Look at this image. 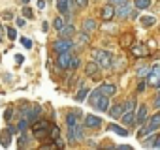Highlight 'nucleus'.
<instances>
[{"instance_id": "obj_47", "label": "nucleus", "mask_w": 160, "mask_h": 150, "mask_svg": "<svg viewBox=\"0 0 160 150\" xmlns=\"http://www.w3.org/2000/svg\"><path fill=\"white\" fill-rule=\"evenodd\" d=\"M42 28H43V32H47V30H49V23H43V26H42Z\"/></svg>"}, {"instance_id": "obj_51", "label": "nucleus", "mask_w": 160, "mask_h": 150, "mask_svg": "<svg viewBox=\"0 0 160 150\" xmlns=\"http://www.w3.org/2000/svg\"><path fill=\"white\" fill-rule=\"evenodd\" d=\"M68 2H73V0H68Z\"/></svg>"}, {"instance_id": "obj_16", "label": "nucleus", "mask_w": 160, "mask_h": 150, "mask_svg": "<svg viewBox=\"0 0 160 150\" xmlns=\"http://www.w3.org/2000/svg\"><path fill=\"white\" fill-rule=\"evenodd\" d=\"M100 90H102V94H104V96H109V98H111V96L117 92L115 85H111V83H104V85L100 87Z\"/></svg>"}, {"instance_id": "obj_13", "label": "nucleus", "mask_w": 160, "mask_h": 150, "mask_svg": "<svg viewBox=\"0 0 160 150\" xmlns=\"http://www.w3.org/2000/svg\"><path fill=\"white\" fill-rule=\"evenodd\" d=\"M96 28H98V23H96L94 19L87 17V19L83 21V30H85V32H89V34H91V32H94Z\"/></svg>"}, {"instance_id": "obj_50", "label": "nucleus", "mask_w": 160, "mask_h": 150, "mask_svg": "<svg viewBox=\"0 0 160 150\" xmlns=\"http://www.w3.org/2000/svg\"><path fill=\"white\" fill-rule=\"evenodd\" d=\"M156 105H160V96H158V100H156Z\"/></svg>"}, {"instance_id": "obj_19", "label": "nucleus", "mask_w": 160, "mask_h": 150, "mask_svg": "<svg viewBox=\"0 0 160 150\" xmlns=\"http://www.w3.org/2000/svg\"><path fill=\"white\" fill-rule=\"evenodd\" d=\"M75 36V26L73 25H64V28L60 30V38H72Z\"/></svg>"}, {"instance_id": "obj_10", "label": "nucleus", "mask_w": 160, "mask_h": 150, "mask_svg": "<svg viewBox=\"0 0 160 150\" xmlns=\"http://www.w3.org/2000/svg\"><path fill=\"white\" fill-rule=\"evenodd\" d=\"M85 126H87V128L96 129V128H100V126H102V118H100V116H96V115H87V116H85Z\"/></svg>"}, {"instance_id": "obj_31", "label": "nucleus", "mask_w": 160, "mask_h": 150, "mask_svg": "<svg viewBox=\"0 0 160 150\" xmlns=\"http://www.w3.org/2000/svg\"><path fill=\"white\" fill-rule=\"evenodd\" d=\"M28 122H30V120H28V118H25V116H23V118H21V120H19V126H17V128H19V129H21V131H27V128H28Z\"/></svg>"}, {"instance_id": "obj_20", "label": "nucleus", "mask_w": 160, "mask_h": 150, "mask_svg": "<svg viewBox=\"0 0 160 150\" xmlns=\"http://www.w3.org/2000/svg\"><path fill=\"white\" fill-rule=\"evenodd\" d=\"M72 8V2H68V0H57V10L60 13H68Z\"/></svg>"}, {"instance_id": "obj_22", "label": "nucleus", "mask_w": 160, "mask_h": 150, "mask_svg": "<svg viewBox=\"0 0 160 150\" xmlns=\"http://www.w3.org/2000/svg\"><path fill=\"white\" fill-rule=\"evenodd\" d=\"M109 131H115L117 135H122V137L128 135V129H126V128H121V126H117V124H109Z\"/></svg>"}, {"instance_id": "obj_30", "label": "nucleus", "mask_w": 160, "mask_h": 150, "mask_svg": "<svg viewBox=\"0 0 160 150\" xmlns=\"http://www.w3.org/2000/svg\"><path fill=\"white\" fill-rule=\"evenodd\" d=\"M122 107H124V113H126V111H134V107H136V100H134V98H130Z\"/></svg>"}, {"instance_id": "obj_35", "label": "nucleus", "mask_w": 160, "mask_h": 150, "mask_svg": "<svg viewBox=\"0 0 160 150\" xmlns=\"http://www.w3.org/2000/svg\"><path fill=\"white\" fill-rule=\"evenodd\" d=\"M79 66H81V60H79L77 56H73V58H72V66H70V69H77Z\"/></svg>"}, {"instance_id": "obj_12", "label": "nucleus", "mask_w": 160, "mask_h": 150, "mask_svg": "<svg viewBox=\"0 0 160 150\" xmlns=\"http://www.w3.org/2000/svg\"><path fill=\"white\" fill-rule=\"evenodd\" d=\"M98 69H100V66H98L96 60H92V62H89V64L85 66V73L89 75V77H92V79H94V75L98 73Z\"/></svg>"}, {"instance_id": "obj_39", "label": "nucleus", "mask_w": 160, "mask_h": 150, "mask_svg": "<svg viewBox=\"0 0 160 150\" xmlns=\"http://www.w3.org/2000/svg\"><path fill=\"white\" fill-rule=\"evenodd\" d=\"M130 43H132V36L126 34V36L122 38V45H124V47H130Z\"/></svg>"}, {"instance_id": "obj_14", "label": "nucleus", "mask_w": 160, "mask_h": 150, "mask_svg": "<svg viewBox=\"0 0 160 150\" xmlns=\"http://www.w3.org/2000/svg\"><path fill=\"white\" fill-rule=\"evenodd\" d=\"M121 118H122V124H124V126H128V128L136 124V115H134V111H126Z\"/></svg>"}, {"instance_id": "obj_32", "label": "nucleus", "mask_w": 160, "mask_h": 150, "mask_svg": "<svg viewBox=\"0 0 160 150\" xmlns=\"http://www.w3.org/2000/svg\"><path fill=\"white\" fill-rule=\"evenodd\" d=\"M23 15H25L27 19H34V13H32V10H30V8H28L27 4L23 6Z\"/></svg>"}, {"instance_id": "obj_29", "label": "nucleus", "mask_w": 160, "mask_h": 150, "mask_svg": "<svg viewBox=\"0 0 160 150\" xmlns=\"http://www.w3.org/2000/svg\"><path fill=\"white\" fill-rule=\"evenodd\" d=\"M53 26H55V30H58V32H60V30L64 28V21H62V17H57V19L53 21Z\"/></svg>"}, {"instance_id": "obj_11", "label": "nucleus", "mask_w": 160, "mask_h": 150, "mask_svg": "<svg viewBox=\"0 0 160 150\" xmlns=\"http://www.w3.org/2000/svg\"><path fill=\"white\" fill-rule=\"evenodd\" d=\"M145 120H147V105H139L138 115H136V124L143 126V124H145Z\"/></svg>"}, {"instance_id": "obj_33", "label": "nucleus", "mask_w": 160, "mask_h": 150, "mask_svg": "<svg viewBox=\"0 0 160 150\" xmlns=\"http://www.w3.org/2000/svg\"><path fill=\"white\" fill-rule=\"evenodd\" d=\"M156 144V137L151 133V139H147V141H143V146H147V148H151V146H154Z\"/></svg>"}, {"instance_id": "obj_46", "label": "nucleus", "mask_w": 160, "mask_h": 150, "mask_svg": "<svg viewBox=\"0 0 160 150\" xmlns=\"http://www.w3.org/2000/svg\"><path fill=\"white\" fill-rule=\"evenodd\" d=\"M109 2H113V4H122V2H126V0H109Z\"/></svg>"}, {"instance_id": "obj_27", "label": "nucleus", "mask_w": 160, "mask_h": 150, "mask_svg": "<svg viewBox=\"0 0 160 150\" xmlns=\"http://www.w3.org/2000/svg\"><path fill=\"white\" fill-rule=\"evenodd\" d=\"M49 137H51L53 141L60 139V129H58V126H53V128H51V131H49Z\"/></svg>"}, {"instance_id": "obj_25", "label": "nucleus", "mask_w": 160, "mask_h": 150, "mask_svg": "<svg viewBox=\"0 0 160 150\" xmlns=\"http://www.w3.org/2000/svg\"><path fill=\"white\" fill-rule=\"evenodd\" d=\"M130 49H132V53H134L136 56H145V54H147V49H145L143 45H132Z\"/></svg>"}, {"instance_id": "obj_42", "label": "nucleus", "mask_w": 160, "mask_h": 150, "mask_svg": "<svg viewBox=\"0 0 160 150\" xmlns=\"http://www.w3.org/2000/svg\"><path fill=\"white\" fill-rule=\"evenodd\" d=\"M15 60H17V64H23L25 58H23V54H15Z\"/></svg>"}, {"instance_id": "obj_2", "label": "nucleus", "mask_w": 160, "mask_h": 150, "mask_svg": "<svg viewBox=\"0 0 160 150\" xmlns=\"http://www.w3.org/2000/svg\"><path fill=\"white\" fill-rule=\"evenodd\" d=\"M92 58L98 62L100 68H113V54L102 49H94L92 51Z\"/></svg>"}, {"instance_id": "obj_40", "label": "nucleus", "mask_w": 160, "mask_h": 150, "mask_svg": "<svg viewBox=\"0 0 160 150\" xmlns=\"http://www.w3.org/2000/svg\"><path fill=\"white\" fill-rule=\"evenodd\" d=\"M143 90H145V83H139V85H138V88H136V92H138V94H141Z\"/></svg>"}, {"instance_id": "obj_7", "label": "nucleus", "mask_w": 160, "mask_h": 150, "mask_svg": "<svg viewBox=\"0 0 160 150\" xmlns=\"http://www.w3.org/2000/svg\"><path fill=\"white\" fill-rule=\"evenodd\" d=\"M72 53L70 51H66V53H60L58 54V58H57V66L60 68V69H70V66H72Z\"/></svg>"}, {"instance_id": "obj_6", "label": "nucleus", "mask_w": 160, "mask_h": 150, "mask_svg": "<svg viewBox=\"0 0 160 150\" xmlns=\"http://www.w3.org/2000/svg\"><path fill=\"white\" fill-rule=\"evenodd\" d=\"M83 139V126L81 124H75L72 128H68V141L75 143V141H81Z\"/></svg>"}, {"instance_id": "obj_21", "label": "nucleus", "mask_w": 160, "mask_h": 150, "mask_svg": "<svg viewBox=\"0 0 160 150\" xmlns=\"http://www.w3.org/2000/svg\"><path fill=\"white\" fill-rule=\"evenodd\" d=\"M117 15H119V17H128V15H130V6H128V0H126V2H122V4H119Z\"/></svg>"}, {"instance_id": "obj_26", "label": "nucleus", "mask_w": 160, "mask_h": 150, "mask_svg": "<svg viewBox=\"0 0 160 150\" xmlns=\"http://www.w3.org/2000/svg\"><path fill=\"white\" fill-rule=\"evenodd\" d=\"M134 6L136 10H147L151 6V0H134Z\"/></svg>"}, {"instance_id": "obj_48", "label": "nucleus", "mask_w": 160, "mask_h": 150, "mask_svg": "<svg viewBox=\"0 0 160 150\" xmlns=\"http://www.w3.org/2000/svg\"><path fill=\"white\" fill-rule=\"evenodd\" d=\"M154 146H156V148H160V135L156 137V144H154Z\"/></svg>"}, {"instance_id": "obj_5", "label": "nucleus", "mask_w": 160, "mask_h": 150, "mask_svg": "<svg viewBox=\"0 0 160 150\" xmlns=\"http://www.w3.org/2000/svg\"><path fill=\"white\" fill-rule=\"evenodd\" d=\"M73 47V41L70 40V38H60V40H57L55 43H53V51L55 53H66V51H70Z\"/></svg>"}, {"instance_id": "obj_45", "label": "nucleus", "mask_w": 160, "mask_h": 150, "mask_svg": "<svg viewBox=\"0 0 160 150\" xmlns=\"http://www.w3.org/2000/svg\"><path fill=\"white\" fill-rule=\"evenodd\" d=\"M151 71H154V73H160V64H158V66H154V68H152Z\"/></svg>"}, {"instance_id": "obj_52", "label": "nucleus", "mask_w": 160, "mask_h": 150, "mask_svg": "<svg viewBox=\"0 0 160 150\" xmlns=\"http://www.w3.org/2000/svg\"><path fill=\"white\" fill-rule=\"evenodd\" d=\"M158 94H160V92H158Z\"/></svg>"}, {"instance_id": "obj_3", "label": "nucleus", "mask_w": 160, "mask_h": 150, "mask_svg": "<svg viewBox=\"0 0 160 150\" xmlns=\"http://www.w3.org/2000/svg\"><path fill=\"white\" fill-rule=\"evenodd\" d=\"M32 131H34L36 139H43V137L49 135V131H51V124H49V120H43V118L34 120V124H32Z\"/></svg>"}, {"instance_id": "obj_4", "label": "nucleus", "mask_w": 160, "mask_h": 150, "mask_svg": "<svg viewBox=\"0 0 160 150\" xmlns=\"http://www.w3.org/2000/svg\"><path fill=\"white\" fill-rule=\"evenodd\" d=\"M158 128H160V113H156V115H154V116L149 120V124H145V126L139 129L138 137H139V139H143V137H147L149 133H154Z\"/></svg>"}, {"instance_id": "obj_49", "label": "nucleus", "mask_w": 160, "mask_h": 150, "mask_svg": "<svg viewBox=\"0 0 160 150\" xmlns=\"http://www.w3.org/2000/svg\"><path fill=\"white\" fill-rule=\"evenodd\" d=\"M19 2H21V4L25 6V4H28V0H19Z\"/></svg>"}, {"instance_id": "obj_36", "label": "nucleus", "mask_w": 160, "mask_h": 150, "mask_svg": "<svg viewBox=\"0 0 160 150\" xmlns=\"http://www.w3.org/2000/svg\"><path fill=\"white\" fill-rule=\"evenodd\" d=\"M73 4H75L77 8H87V4H89V0H73Z\"/></svg>"}, {"instance_id": "obj_24", "label": "nucleus", "mask_w": 160, "mask_h": 150, "mask_svg": "<svg viewBox=\"0 0 160 150\" xmlns=\"http://www.w3.org/2000/svg\"><path fill=\"white\" fill-rule=\"evenodd\" d=\"M89 92H91L89 88H85V87H81V88H79V90H77V94H75V100H77V101H83V100H85V98L89 96Z\"/></svg>"}, {"instance_id": "obj_9", "label": "nucleus", "mask_w": 160, "mask_h": 150, "mask_svg": "<svg viewBox=\"0 0 160 150\" xmlns=\"http://www.w3.org/2000/svg\"><path fill=\"white\" fill-rule=\"evenodd\" d=\"M115 15H117V10H115L113 4H108V6H104V8L100 10V17H102L104 21H111Z\"/></svg>"}, {"instance_id": "obj_18", "label": "nucleus", "mask_w": 160, "mask_h": 150, "mask_svg": "<svg viewBox=\"0 0 160 150\" xmlns=\"http://www.w3.org/2000/svg\"><path fill=\"white\" fill-rule=\"evenodd\" d=\"M147 83H149L151 87H160V73L151 71V73L147 75Z\"/></svg>"}, {"instance_id": "obj_8", "label": "nucleus", "mask_w": 160, "mask_h": 150, "mask_svg": "<svg viewBox=\"0 0 160 150\" xmlns=\"http://www.w3.org/2000/svg\"><path fill=\"white\" fill-rule=\"evenodd\" d=\"M21 115L25 116V118H28L30 122H34V120H38L40 118V115H42V107L40 105H36V107H30V109H21Z\"/></svg>"}, {"instance_id": "obj_37", "label": "nucleus", "mask_w": 160, "mask_h": 150, "mask_svg": "<svg viewBox=\"0 0 160 150\" xmlns=\"http://www.w3.org/2000/svg\"><path fill=\"white\" fill-rule=\"evenodd\" d=\"M12 116H13V109H6V111H4V120H6V122H10V120H12Z\"/></svg>"}, {"instance_id": "obj_44", "label": "nucleus", "mask_w": 160, "mask_h": 150, "mask_svg": "<svg viewBox=\"0 0 160 150\" xmlns=\"http://www.w3.org/2000/svg\"><path fill=\"white\" fill-rule=\"evenodd\" d=\"M17 26H25V19H17Z\"/></svg>"}, {"instance_id": "obj_15", "label": "nucleus", "mask_w": 160, "mask_h": 150, "mask_svg": "<svg viewBox=\"0 0 160 150\" xmlns=\"http://www.w3.org/2000/svg\"><path fill=\"white\" fill-rule=\"evenodd\" d=\"M109 115H111L113 118H119V116H122V115H124V107H122V103L111 105V107H109Z\"/></svg>"}, {"instance_id": "obj_34", "label": "nucleus", "mask_w": 160, "mask_h": 150, "mask_svg": "<svg viewBox=\"0 0 160 150\" xmlns=\"http://www.w3.org/2000/svg\"><path fill=\"white\" fill-rule=\"evenodd\" d=\"M21 43H23L25 49H32V40H30V38H25V36H23V38H21Z\"/></svg>"}, {"instance_id": "obj_28", "label": "nucleus", "mask_w": 160, "mask_h": 150, "mask_svg": "<svg viewBox=\"0 0 160 150\" xmlns=\"http://www.w3.org/2000/svg\"><path fill=\"white\" fill-rule=\"evenodd\" d=\"M149 73H151V68H145V66H143V68L138 69V77H139V79H145Z\"/></svg>"}, {"instance_id": "obj_43", "label": "nucleus", "mask_w": 160, "mask_h": 150, "mask_svg": "<svg viewBox=\"0 0 160 150\" xmlns=\"http://www.w3.org/2000/svg\"><path fill=\"white\" fill-rule=\"evenodd\" d=\"M117 148H121V150H132V146H128V144H119Z\"/></svg>"}, {"instance_id": "obj_38", "label": "nucleus", "mask_w": 160, "mask_h": 150, "mask_svg": "<svg viewBox=\"0 0 160 150\" xmlns=\"http://www.w3.org/2000/svg\"><path fill=\"white\" fill-rule=\"evenodd\" d=\"M6 32H8V38H10V40H15V38H17V30H15V28H8Z\"/></svg>"}, {"instance_id": "obj_23", "label": "nucleus", "mask_w": 160, "mask_h": 150, "mask_svg": "<svg viewBox=\"0 0 160 150\" xmlns=\"http://www.w3.org/2000/svg\"><path fill=\"white\" fill-rule=\"evenodd\" d=\"M139 21H141V25H143V26H147V28H149V26H152V25L156 23V17H154V15H145V17H141Z\"/></svg>"}, {"instance_id": "obj_41", "label": "nucleus", "mask_w": 160, "mask_h": 150, "mask_svg": "<svg viewBox=\"0 0 160 150\" xmlns=\"http://www.w3.org/2000/svg\"><path fill=\"white\" fill-rule=\"evenodd\" d=\"M36 6H38L40 10H43V8H45V0H38V2H36Z\"/></svg>"}, {"instance_id": "obj_17", "label": "nucleus", "mask_w": 160, "mask_h": 150, "mask_svg": "<svg viewBox=\"0 0 160 150\" xmlns=\"http://www.w3.org/2000/svg\"><path fill=\"white\" fill-rule=\"evenodd\" d=\"M79 115H81V113H79V111H77V113H68V115H66V126H68V128H72V126L79 124V122H77Z\"/></svg>"}, {"instance_id": "obj_1", "label": "nucleus", "mask_w": 160, "mask_h": 150, "mask_svg": "<svg viewBox=\"0 0 160 150\" xmlns=\"http://www.w3.org/2000/svg\"><path fill=\"white\" fill-rule=\"evenodd\" d=\"M89 101H91V105H92L94 109H98V111H109V107H111V103H109V96H104L100 88H96V90L91 92Z\"/></svg>"}]
</instances>
